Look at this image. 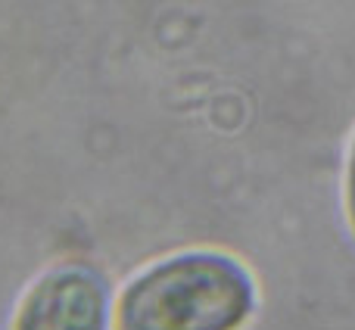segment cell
Wrapping results in <instances>:
<instances>
[{"instance_id": "3", "label": "cell", "mask_w": 355, "mask_h": 330, "mask_svg": "<svg viewBox=\"0 0 355 330\" xmlns=\"http://www.w3.org/2000/svg\"><path fill=\"white\" fill-rule=\"evenodd\" d=\"M349 218L355 227V147H352V159H349Z\"/></svg>"}, {"instance_id": "1", "label": "cell", "mask_w": 355, "mask_h": 330, "mask_svg": "<svg viewBox=\"0 0 355 330\" xmlns=\"http://www.w3.org/2000/svg\"><path fill=\"white\" fill-rule=\"evenodd\" d=\"M252 284L234 259L193 252L141 275L119 302V330H237Z\"/></svg>"}, {"instance_id": "2", "label": "cell", "mask_w": 355, "mask_h": 330, "mask_svg": "<svg viewBox=\"0 0 355 330\" xmlns=\"http://www.w3.org/2000/svg\"><path fill=\"white\" fill-rule=\"evenodd\" d=\"M16 330H106V287L87 268H56L35 284Z\"/></svg>"}]
</instances>
